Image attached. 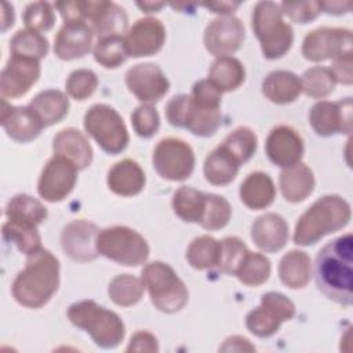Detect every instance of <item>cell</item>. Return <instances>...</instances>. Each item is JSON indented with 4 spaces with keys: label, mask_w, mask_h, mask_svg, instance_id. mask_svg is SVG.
Wrapping results in <instances>:
<instances>
[{
    "label": "cell",
    "mask_w": 353,
    "mask_h": 353,
    "mask_svg": "<svg viewBox=\"0 0 353 353\" xmlns=\"http://www.w3.org/2000/svg\"><path fill=\"white\" fill-rule=\"evenodd\" d=\"M314 277L330 299L350 306L353 302V237L346 233L327 243L317 254Z\"/></svg>",
    "instance_id": "1"
},
{
    "label": "cell",
    "mask_w": 353,
    "mask_h": 353,
    "mask_svg": "<svg viewBox=\"0 0 353 353\" xmlns=\"http://www.w3.org/2000/svg\"><path fill=\"white\" fill-rule=\"evenodd\" d=\"M59 285V262L44 248L28 255L25 269L12 283L11 291L15 301L26 307L44 306Z\"/></svg>",
    "instance_id": "2"
},
{
    "label": "cell",
    "mask_w": 353,
    "mask_h": 353,
    "mask_svg": "<svg viewBox=\"0 0 353 353\" xmlns=\"http://www.w3.org/2000/svg\"><path fill=\"white\" fill-rule=\"evenodd\" d=\"M349 203L335 194L324 196L307 208L295 226L294 243L312 245L323 236L345 228L350 221Z\"/></svg>",
    "instance_id": "3"
},
{
    "label": "cell",
    "mask_w": 353,
    "mask_h": 353,
    "mask_svg": "<svg viewBox=\"0 0 353 353\" xmlns=\"http://www.w3.org/2000/svg\"><path fill=\"white\" fill-rule=\"evenodd\" d=\"M68 317L73 325L85 330L92 341L105 349L116 347L125 334L121 319L94 301L73 303L68 310Z\"/></svg>",
    "instance_id": "4"
},
{
    "label": "cell",
    "mask_w": 353,
    "mask_h": 353,
    "mask_svg": "<svg viewBox=\"0 0 353 353\" xmlns=\"http://www.w3.org/2000/svg\"><path fill=\"white\" fill-rule=\"evenodd\" d=\"M252 29L261 43L262 54L268 59L281 58L292 46V28L284 22L280 6L273 1L255 4Z\"/></svg>",
    "instance_id": "5"
},
{
    "label": "cell",
    "mask_w": 353,
    "mask_h": 353,
    "mask_svg": "<svg viewBox=\"0 0 353 353\" xmlns=\"http://www.w3.org/2000/svg\"><path fill=\"white\" fill-rule=\"evenodd\" d=\"M142 283L148 288L152 303L164 313L181 310L189 298L183 281L171 266L160 261L148 263L142 270Z\"/></svg>",
    "instance_id": "6"
},
{
    "label": "cell",
    "mask_w": 353,
    "mask_h": 353,
    "mask_svg": "<svg viewBox=\"0 0 353 353\" xmlns=\"http://www.w3.org/2000/svg\"><path fill=\"white\" fill-rule=\"evenodd\" d=\"M98 254L125 266H138L149 256L146 240L127 226H112L98 232Z\"/></svg>",
    "instance_id": "7"
},
{
    "label": "cell",
    "mask_w": 353,
    "mask_h": 353,
    "mask_svg": "<svg viewBox=\"0 0 353 353\" xmlns=\"http://www.w3.org/2000/svg\"><path fill=\"white\" fill-rule=\"evenodd\" d=\"M84 128L106 153L117 154L128 143V132L124 121L109 105H92L84 116Z\"/></svg>",
    "instance_id": "8"
},
{
    "label": "cell",
    "mask_w": 353,
    "mask_h": 353,
    "mask_svg": "<svg viewBox=\"0 0 353 353\" xmlns=\"http://www.w3.org/2000/svg\"><path fill=\"white\" fill-rule=\"evenodd\" d=\"M165 116L170 124L189 130L199 137H211L221 125L219 109L203 108L197 105L192 95L181 94L174 97L165 108Z\"/></svg>",
    "instance_id": "9"
},
{
    "label": "cell",
    "mask_w": 353,
    "mask_h": 353,
    "mask_svg": "<svg viewBox=\"0 0 353 353\" xmlns=\"http://www.w3.org/2000/svg\"><path fill=\"white\" fill-rule=\"evenodd\" d=\"M153 167L164 179L183 181L193 172L194 153L182 139L165 138L153 150Z\"/></svg>",
    "instance_id": "10"
},
{
    "label": "cell",
    "mask_w": 353,
    "mask_h": 353,
    "mask_svg": "<svg viewBox=\"0 0 353 353\" xmlns=\"http://www.w3.org/2000/svg\"><path fill=\"white\" fill-rule=\"evenodd\" d=\"M295 314L294 303L279 292L262 295L261 305L251 310L245 317L247 328L256 336L266 338L273 335L283 321L292 319Z\"/></svg>",
    "instance_id": "11"
},
{
    "label": "cell",
    "mask_w": 353,
    "mask_h": 353,
    "mask_svg": "<svg viewBox=\"0 0 353 353\" xmlns=\"http://www.w3.org/2000/svg\"><path fill=\"white\" fill-rule=\"evenodd\" d=\"M302 54L306 59L320 62L352 54V32L342 28H319L303 39Z\"/></svg>",
    "instance_id": "12"
},
{
    "label": "cell",
    "mask_w": 353,
    "mask_h": 353,
    "mask_svg": "<svg viewBox=\"0 0 353 353\" xmlns=\"http://www.w3.org/2000/svg\"><path fill=\"white\" fill-rule=\"evenodd\" d=\"M76 179L77 167L69 159L54 154L40 175L37 192L47 201H61L72 192Z\"/></svg>",
    "instance_id": "13"
},
{
    "label": "cell",
    "mask_w": 353,
    "mask_h": 353,
    "mask_svg": "<svg viewBox=\"0 0 353 353\" xmlns=\"http://www.w3.org/2000/svg\"><path fill=\"white\" fill-rule=\"evenodd\" d=\"M352 98L338 102L320 101L310 110V124L316 134L330 137L334 134L352 132Z\"/></svg>",
    "instance_id": "14"
},
{
    "label": "cell",
    "mask_w": 353,
    "mask_h": 353,
    "mask_svg": "<svg viewBox=\"0 0 353 353\" xmlns=\"http://www.w3.org/2000/svg\"><path fill=\"white\" fill-rule=\"evenodd\" d=\"M244 25L236 17H219L208 23L204 32V46L215 57H229L243 44Z\"/></svg>",
    "instance_id": "15"
},
{
    "label": "cell",
    "mask_w": 353,
    "mask_h": 353,
    "mask_svg": "<svg viewBox=\"0 0 353 353\" xmlns=\"http://www.w3.org/2000/svg\"><path fill=\"white\" fill-rule=\"evenodd\" d=\"M40 76L37 59L11 55L0 76L3 98H19L25 95Z\"/></svg>",
    "instance_id": "16"
},
{
    "label": "cell",
    "mask_w": 353,
    "mask_h": 353,
    "mask_svg": "<svg viewBox=\"0 0 353 353\" xmlns=\"http://www.w3.org/2000/svg\"><path fill=\"white\" fill-rule=\"evenodd\" d=\"M125 84L142 102H157L170 88L168 79L154 63H138L130 68L125 73Z\"/></svg>",
    "instance_id": "17"
},
{
    "label": "cell",
    "mask_w": 353,
    "mask_h": 353,
    "mask_svg": "<svg viewBox=\"0 0 353 353\" xmlns=\"http://www.w3.org/2000/svg\"><path fill=\"white\" fill-rule=\"evenodd\" d=\"M85 22L99 39L121 36L127 28L125 11L112 1H81Z\"/></svg>",
    "instance_id": "18"
},
{
    "label": "cell",
    "mask_w": 353,
    "mask_h": 353,
    "mask_svg": "<svg viewBox=\"0 0 353 353\" xmlns=\"http://www.w3.org/2000/svg\"><path fill=\"white\" fill-rule=\"evenodd\" d=\"M165 40V29L156 18L138 19L124 37L128 57H149L159 52Z\"/></svg>",
    "instance_id": "19"
},
{
    "label": "cell",
    "mask_w": 353,
    "mask_h": 353,
    "mask_svg": "<svg viewBox=\"0 0 353 353\" xmlns=\"http://www.w3.org/2000/svg\"><path fill=\"white\" fill-rule=\"evenodd\" d=\"M97 236L98 229L94 223L84 219L73 221L63 228L61 236L62 248L74 261H92L98 255Z\"/></svg>",
    "instance_id": "20"
},
{
    "label": "cell",
    "mask_w": 353,
    "mask_h": 353,
    "mask_svg": "<svg viewBox=\"0 0 353 353\" xmlns=\"http://www.w3.org/2000/svg\"><path fill=\"white\" fill-rule=\"evenodd\" d=\"M266 154L279 167H292L302 159L303 141L291 127L279 125L270 131L266 139Z\"/></svg>",
    "instance_id": "21"
},
{
    "label": "cell",
    "mask_w": 353,
    "mask_h": 353,
    "mask_svg": "<svg viewBox=\"0 0 353 353\" xmlns=\"http://www.w3.org/2000/svg\"><path fill=\"white\" fill-rule=\"evenodd\" d=\"M92 36L94 32L87 22H65L54 40V52L65 61L81 58L91 50Z\"/></svg>",
    "instance_id": "22"
},
{
    "label": "cell",
    "mask_w": 353,
    "mask_h": 353,
    "mask_svg": "<svg viewBox=\"0 0 353 353\" xmlns=\"http://www.w3.org/2000/svg\"><path fill=\"white\" fill-rule=\"evenodd\" d=\"M1 124L7 135L18 142H29L39 137L43 123L29 106H11L3 98L1 101Z\"/></svg>",
    "instance_id": "23"
},
{
    "label": "cell",
    "mask_w": 353,
    "mask_h": 353,
    "mask_svg": "<svg viewBox=\"0 0 353 353\" xmlns=\"http://www.w3.org/2000/svg\"><path fill=\"white\" fill-rule=\"evenodd\" d=\"M251 237L262 251L276 252L288 240V225L280 215L269 212L261 215L252 223Z\"/></svg>",
    "instance_id": "24"
},
{
    "label": "cell",
    "mask_w": 353,
    "mask_h": 353,
    "mask_svg": "<svg viewBox=\"0 0 353 353\" xmlns=\"http://www.w3.org/2000/svg\"><path fill=\"white\" fill-rule=\"evenodd\" d=\"M54 153L69 159L77 170L90 165L92 160V149L87 138L76 128H65L59 131L52 142Z\"/></svg>",
    "instance_id": "25"
},
{
    "label": "cell",
    "mask_w": 353,
    "mask_h": 353,
    "mask_svg": "<svg viewBox=\"0 0 353 353\" xmlns=\"http://www.w3.org/2000/svg\"><path fill=\"white\" fill-rule=\"evenodd\" d=\"M108 186L119 196H135L145 186V174L137 161L125 159L109 170Z\"/></svg>",
    "instance_id": "26"
},
{
    "label": "cell",
    "mask_w": 353,
    "mask_h": 353,
    "mask_svg": "<svg viewBox=\"0 0 353 353\" xmlns=\"http://www.w3.org/2000/svg\"><path fill=\"white\" fill-rule=\"evenodd\" d=\"M265 97L274 103H290L302 92L301 79L288 70L270 72L262 81Z\"/></svg>",
    "instance_id": "27"
},
{
    "label": "cell",
    "mask_w": 353,
    "mask_h": 353,
    "mask_svg": "<svg viewBox=\"0 0 353 353\" xmlns=\"http://www.w3.org/2000/svg\"><path fill=\"white\" fill-rule=\"evenodd\" d=\"M314 188V178L312 170L298 163L292 167L285 168L280 174V189L285 200L298 203L305 200Z\"/></svg>",
    "instance_id": "28"
},
{
    "label": "cell",
    "mask_w": 353,
    "mask_h": 353,
    "mask_svg": "<svg viewBox=\"0 0 353 353\" xmlns=\"http://www.w3.org/2000/svg\"><path fill=\"white\" fill-rule=\"evenodd\" d=\"M276 196V189L270 176L256 171L250 174L240 186L241 201L251 210H262L269 207Z\"/></svg>",
    "instance_id": "29"
},
{
    "label": "cell",
    "mask_w": 353,
    "mask_h": 353,
    "mask_svg": "<svg viewBox=\"0 0 353 353\" xmlns=\"http://www.w3.org/2000/svg\"><path fill=\"white\" fill-rule=\"evenodd\" d=\"M44 127L61 121L69 109L68 97L58 90H46L39 92L29 103Z\"/></svg>",
    "instance_id": "30"
},
{
    "label": "cell",
    "mask_w": 353,
    "mask_h": 353,
    "mask_svg": "<svg viewBox=\"0 0 353 353\" xmlns=\"http://www.w3.org/2000/svg\"><path fill=\"white\" fill-rule=\"evenodd\" d=\"M279 276L290 288H303L310 280V258L303 251H290L279 265Z\"/></svg>",
    "instance_id": "31"
},
{
    "label": "cell",
    "mask_w": 353,
    "mask_h": 353,
    "mask_svg": "<svg viewBox=\"0 0 353 353\" xmlns=\"http://www.w3.org/2000/svg\"><path fill=\"white\" fill-rule=\"evenodd\" d=\"M239 163L221 145L214 149L204 161L205 179L216 186L230 183L239 171Z\"/></svg>",
    "instance_id": "32"
},
{
    "label": "cell",
    "mask_w": 353,
    "mask_h": 353,
    "mask_svg": "<svg viewBox=\"0 0 353 353\" xmlns=\"http://www.w3.org/2000/svg\"><path fill=\"white\" fill-rule=\"evenodd\" d=\"M244 66L233 57L216 58L208 70V80L221 91L236 90L244 81Z\"/></svg>",
    "instance_id": "33"
},
{
    "label": "cell",
    "mask_w": 353,
    "mask_h": 353,
    "mask_svg": "<svg viewBox=\"0 0 353 353\" xmlns=\"http://www.w3.org/2000/svg\"><path fill=\"white\" fill-rule=\"evenodd\" d=\"M207 193L199 192L190 186L179 188L172 197V208L175 214L185 222L200 223L204 215Z\"/></svg>",
    "instance_id": "34"
},
{
    "label": "cell",
    "mask_w": 353,
    "mask_h": 353,
    "mask_svg": "<svg viewBox=\"0 0 353 353\" xmlns=\"http://www.w3.org/2000/svg\"><path fill=\"white\" fill-rule=\"evenodd\" d=\"M6 216L10 221L37 226L47 218V208L32 196L18 194L8 201L6 207Z\"/></svg>",
    "instance_id": "35"
},
{
    "label": "cell",
    "mask_w": 353,
    "mask_h": 353,
    "mask_svg": "<svg viewBox=\"0 0 353 353\" xmlns=\"http://www.w3.org/2000/svg\"><path fill=\"white\" fill-rule=\"evenodd\" d=\"M3 236L6 240L14 243L25 255H30L41 248V240L36 225L8 219L3 225Z\"/></svg>",
    "instance_id": "36"
},
{
    "label": "cell",
    "mask_w": 353,
    "mask_h": 353,
    "mask_svg": "<svg viewBox=\"0 0 353 353\" xmlns=\"http://www.w3.org/2000/svg\"><path fill=\"white\" fill-rule=\"evenodd\" d=\"M221 243L211 236H200L194 239L186 251V259L192 268L203 270L215 268L219 259Z\"/></svg>",
    "instance_id": "37"
},
{
    "label": "cell",
    "mask_w": 353,
    "mask_h": 353,
    "mask_svg": "<svg viewBox=\"0 0 353 353\" xmlns=\"http://www.w3.org/2000/svg\"><path fill=\"white\" fill-rule=\"evenodd\" d=\"M11 55L26 57L32 59H41L47 55L48 41L39 32L23 29L18 30L10 41Z\"/></svg>",
    "instance_id": "38"
},
{
    "label": "cell",
    "mask_w": 353,
    "mask_h": 353,
    "mask_svg": "<svg viewBox=\"0 0 353 353\" xmlns=\"http://www.w3.org/2000/svg\"><path fill=\"white\" fill-rule=\"evenodd\" d=\"M143 288L142 280L131 274H120L110 281L109 296L116 305L131 306L142 298Z\"/></svg>",
    "instance_id": "39"
},
{
    "label": "cell",
    "mask_w": 353,
    "mask_h": 353,
    "mask_svg": "<svg viewBox=\"0 0 353 353\" xmlns=\"http://www.w3.org/2000/svg\"><path fill=\"white\" fill-rule=\"evenodd\" d=\"M256 135L248 127H239L230 132L222 142V148L241 164L248 161L256 150Z\"/></svg>",
    "instance_id": "40"
},
{
    "label": "cell",
    "mask_w": 353,
    "mask_h": 353,
    "mask_svg": "<svg viewBox=\"0 0 353 353\" xmlns=\"http://www.w3.org/2000/svg\"><path fill=\"white\" fill-rule=\"evenodd\" d=\"M270 274V262L269 259L256 252H250L245 255L243 263L237 269V279L245 285H261L263 284Z\"/></svg>",
    "instance_id": "41"
},
{
    "label": "cell",
    "mask_w": 353,
    "mask_h": 353,
    "mask_svg": "<svg viewBox=\"0 0 353 353\" xmlns=\"http://www.w3.org/2000/svg\"><path fill=\"white\" fill-rule=\"evenodd\" d=\"M335 79L332 72L324 66H314L307 69L301 79L302 91L312 98H324L334 91Z\"/></svg>",
    "instance_id": "42"
},
{
    "label": "cell",
    "mask_w": 353,
    "mask_h": 353,
    "mask_svg": "<svg viewBox=\"0 0 353 353\" xmlns=\"http://www.w3.org/2000/svg\"><path fill=\"white\" fill-rule=\"evenodd\" d=\"M128 54L125 50L123 36H108L98 39L94 48V58L105 68H117L125 59Z\"/></svg>",
    "instance_id": "43"
},
{
    "label": "cell",
    "mask_w": 353,
    "mask_h": 353,
    "mask_svg": "<svg viewBox=\"0 0 353 353\" xmlns=\"http://www.w3.org/2000/svg\"><path fill=\"white\" fill-rule=\"evenodd\" d=\"M232 215V208L228 200L222 196L207 193V203L200 225L207 230H218L226 226Z\"/></svg>",
    "instance_id": "44"
},
{
    "label": "cell",
    "mask_w": 353,
    "mask_h": 353,
    "mask_svg": "<svg viewBox=\"0 0 353 353\" xmlns=\"http://www.w3.org/2000/svg\"><path fill=\"white\" fill-rule=\"evenodd\" d=\"M221 243L219 259L216 268L228 274H236L237 269L243 263L248 250L245 244L237 237H226Z\"/></svg>",
    "instance_id": "45"
},
{
    "label": "cell",
    "mask_w": 353,
    "mask_h": 353,
    "mask_svg": "<svg viewBox=\"0 0 353 353\" xmlns=\"http://www.w3.org/2000/svg\"><path fill=\"white\" fill-rule=\"evenodd\" d=\"M23 22L28 29L34 32H47L55 22L52 6L46 1H36L26 7Z\"/></svg>",
    "instance_id": "46"
},
{
    "label": "cell",
    "mask_w": 353,
    "mask_h": 353,
    "mask_svg": "<svg viewBox=\"0 0 353 353\" xmlns=\"http://www.w3.org/2000/svg\"><path fill=\"white\" fill-rule=\"evenodd\" d=\"M98 85L97 74L90 69H77L70 73L66 81L68 94L77 99L84 101L92 95Z\"/></svg>",
    "instance_id": "47"
},
{
    "label": "cell",
    "mask_w": 353,
    "mask_h": 353,
    "mask_svg": "<svg viewBox=\"0 0 353 353\" xmlns=\"http://www.w3.org/2000/svg\"><path fill=\"white\" fill-rule=\"evenodd\" d=\"M131 123L135 132L142 138H150L160 125L157 110L150 105L138 106L131 114Z\"/></svg>",
    "instance_id": "48"
},
{
    "label": "cell",
    "mask_w": 353,
    "mask_h": 353,
    "mask_svg": "<svg viewBox=\"0 0 353 353\" xmlns=\"http://www.w3.org/2000/svg\"><path fill=\"white\" fill-rule=\"evenodd\" d=\"M280 10L284 15L298 23H306L313 21L321 11L319 1H283L280 4Z\"/></svg>",
    "instance_id": "49"
},
{
    "label": "cell",
    "mask_w": 353,
    "mask_h": 353,
    "mask_svg": "<svg viewBox=\"0 0 353 353\" xmlns=\"http://www.w3.org/2000/svg\"><path fill=\"white\" fill-rule=\"evenodd\" d=\"M221 97H222V91L215 84H212L208 79L200 80L193 85L192 98L197 105L203 108L219 109Z\"/></svg>",
    "instance_id": "50"
},
{
    "label": "cell",
    "mask_w": 353,
    "mask_h": 353,
    "mask_svg": "<svg viewBox=\"0 0 353 353\" xmlns=\"http://www.w3.org/2000/svg\"><path fill=\"white\" fill-rule=\"evenodd\" d=\"M352 68H353V59H352V54H350V55H343V57L334 59V63L330 70L332 72L336 83L352 84V81H353Z\"/></svg>",
    "instance_id": "51"
},
{
    "label": "cell",
    "mask_w": 353,
    "mask_h": 353,
    "mask_svg": "<svg viewBox=\"0 0 353 353\" xmlns=\"http://www.w3.org/2000/svg\"><path fill=\"white\" fill-rule=\"evenodd\" d=\"M157 339L148 331H139L134 334L127 347V352H157Z\"/></svg>",
    "instance_id": "52"
},
{
    "label": "cell",
    "mask_w": 353,
    "mask_h": 353,
    "mask_svg": "<svg viewBox=\"0 0 353 353\" xmlns=\"http://www.w3.org/2000/svg\"><path fill=\"white\" fill-rule=\"evenodd\" d=\"M319 3H320L321 10H324L328 14H335V15L346 14L352 8L350 1H319Z\"/></svg>",
    "instance_id": "53"
},
{
    "label": "cell",
    "mask_w": 353,
    "mask_h": 353,
    "mask_svg": "<svg viewBox=\"0 0 353 353\" xmlns=\"http://www.w3.org/2000/svg\"><path fill=\"white\" fill-rule=\"evenodd\" d=\"M239 6H240L239 1H215V3H210V4H204L205 8L211 10L212 12H216V14H230Z\"/></svg>",
    "instance_id": "54"
},
{
    "label": "cell",
    "mask_w": 353,
    "mask_h": 353,
    "mask_svg": "<svg viewBox=\"0 0 353 353\" xmlns=\"http://www.w3.org/2000/svg\"><path fill=\"white\" fill-rule=\"evenodd\" d=\"M3 11H1V30L4 32L7 28L12 26L14 23V8L7 1L1 3Z\"/></svg>",
    "instance_id": "55"
},
{
    "label": "cell",
    "mask_w": 353,
    "mask_h": 353,
    "mask_svg": "<svg viewBox=\"0 0 353 353\" xmlns=\"http://www.w3.org/2000/svg\"><path fill=\"white\" fill-rule=\"evenodd\" d=\"M137 6L141 7L145 12H156L164 6V3H161V1H143V3H137Z\"/></svg>",
    "instance_id": "56"
}]
</instances>
